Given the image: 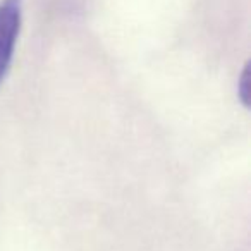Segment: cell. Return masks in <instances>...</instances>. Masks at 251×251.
<instances>
[{"label": "cell", "mask_w": 251, "mask_h": 251, "mask_svg": "<svg viewBox=\"0 0 251 251\" xmlns=\"http://www.w3.org/2000/svg\"><path fill=\"white\" fill-rule=\"evenodd\" d=\"M23 23L21 0H0V84L4 83L18 45Z\"/></svg>", "instance_id": "obj_1"}, {"label": "cell", "mask_w": 251, "mask_h": 251, "mask_svg": "<svg viewBox=\"0 0 251 251\" xmlns=\"http://www.w3.org/2000/svg\"><path fill=\"white\" fill-rule=\"evenodd\" d=\"M237 97L243 101V105H246V107L250 105V69H248V66L243 69L239 81H237Z\"/></svg>", "instance_id": "obj_2"}]
</instances>
